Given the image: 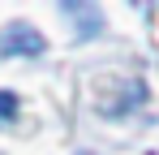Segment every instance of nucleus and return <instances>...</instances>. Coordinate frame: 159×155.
<instances>
[{
    "instance_id": "1",
    "label": "nucleus",
    "mask_w": 159,
    "mask_h": 155,
    "mask_svg": "<svg viewBox=\"0 0 159 155\" xmlns=\"http://www.w3.org/2000/svg\"><path fill=\"white\" fill-rule=\"evenodd\" d=\"M43 52H48V39L30 22H9L0 30V56H43Z\"/></svg>"
},
{
    "instance_id": "2",
    "label": "nucleus",
    "mask_w": 159,
    "mask_h": 155,
    "mask_svg": "<svg viewBox=\"0 0 159 155\" xmlns=\"http://www.w3.org/2000/svg\"><path fill=\"white\" fill-rule=\"evenodd\" d=\"M69 17H78V35L82 39H90V35H99L103 30V13L95 9V4H60Z\"/></svg>"
},
{
    "instance_id": "3",
    "label": "nucleus",
    "mask_w": 159,
    "mask_h": 155,
    "mask_svg": "<svg viewBox=\"0 0 159 155\" xmlns=\"http://www.w3.org/2000/svg\"><path fill=\"white\" fill-rule=\"evenodd\" d=\"M13 116H17V95L13 91H0V125L13 121Z\"/></svg>"
},
{
    "instance_id": "4",
    "label": "nucleus",
    "mask_w": 159,
    "mask_h": 155,
    "mask_svg": "<svg viewBox=\"0 0 159 155\" xmlns=\"http://www.w3.org/2000/svg\"><path fill=\"white\" fill-rule=\"evenodd\" d=\"M82 155H90V151H82Z\"/></svg>"
}]
</instances>
